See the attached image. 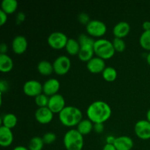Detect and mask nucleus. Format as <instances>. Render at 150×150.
Returning <instances> with one entry per match:
<instances>
[{"mask_svg": "<svg viewBox=\"0 0 150 150\" xmlns=\"http://www.w3.org/2000/svg\"><path fill=\"white\" fill-rule=\"evenodd\" d=\"M53 67L54 72L57 74L64 75L69 71L71 67V61L67 56H59L53 62Z\"/></svg>", "mask_w": 150, "mask_h": 150, "instance_id": "nucleus-7", "label": "nucleus"}, {"mask_svg": "<svg viewBox=\"0 0 150 150\" xmlns=\"http://www.w3.org/2000/svg\"><path fill=\"white\" fill-rule=\"evenodd\" d=\"M68 38L67 35L62 32H53L48 35V43L54 49H62L65 48Z\"/></svg>", "mask_w": 150, "mask_h": 150, "instance_id": "nucleus-5", "label": "nucleus"}, {"mask_svg": "<svg viewBox=\"0 0 150 150\" xmlns=\"http://www.w3.org/2000/svg\"><path fill=\"white\" fill-rule=\"evenodd\" d=\"M44 142L42 138L40 136H35L32 138L29 143V150H42L44 146Z\"/></svg>", "mask_w": 150, "mask_h": 150, "instance_id": "nucleus-26", "label": "nucleus"}, {"mask_svg": "<svg viewBox=\"0 0 150 150\" xmlns=\"http://www.w3.org/2000/svg\"><path fill=\"white\" fill-rule=\"evenodd\" d=\"M42 139H43L44 143L50 144H52L55 142L56 139H57V136H56V134L54 133L48 132V133H45L43 135Z\"/></svg>", "mask_w": 150, "mask_h": 150, "instance_id": "nucleus-30", "label": "nucleus"}, {"mask_svg": "<svg viewBox=\"0 0 150 150\" xmlns=\"http://www.w3.org/2000/svg\"><path fill=\"white\" fill-rule=\"evenodd\" d=\"M94 127V124L89 119L82 120L77 125V130L83 136L90 133Z\"/></svg>", "mask_w": 150, "mask_h": 150, "instance_id": "nucleus-20", "label": "nucleus"}, {"mask_svg": "<svg viewBox=\"0 0 150 150\" xmlns=\"http://www.w3.org/2000/svg\"><path fill=\"white\" fill-rule=\"evenodd\" d=\"M23 89L26 95L31 97L38 96L43 91L42 83L37 80H29L25 82Z\"/></svg>", "mask_w": 150, "mask_h": 150, "instance_id": "nucleus-8", "label": "nucleus"}, {"mask_svg": "<svg viewBox=\"0 0 150 150\" xmlns=\"http://www.w3.org/2000/svg\"><path fill=\"white\" fill-rule=\"evenodd\" d=\"M103 77L107 81H113L117 77V71L114 67L108 66L103 71Z\"/></svg>", "mask_w": 150, "mask_h": 150, "instance_id": "nucleus-25", "label": "nucleus"}, {"mask_svg": "<svg viewBox=\"0 0 150 150\" xmlns=\"http://www.w3.org/2000/svg\"><path fill=\"white\" fill-rule=\"evenodd\" d=\"M28 46L26 38L23 35H17L12 41V48L17 54H21L26 51Z\"/></svg>", "mask_w": 150, "mask_h": 150, "instance_id": "nucleus-13", "label": "nucleus"}, {"mask_svg": "<svg viewBox=\"0 0 150 150\" xmlns=\"http://www.w3.org/2000/svg\"><path fill=\"white\" fill-rule=\"evenodd\" d=\"M86 32L92 37H101L105 34L107 26L102 21L94 19L86 25Z\"/></svg>", "mask_w": 150, "mask_h": 150, "instance_id": "nucleus-6", "label": "nucleus"}, {"mask_svg": "<svg viewBox=\"0 0 150 150\" xmlns=\"http://www.w3.org/2000/svg\"><path fill=\"white\" fill-rule=\"evenodd\" d=\"M25 18V15L24 13H22V12H20V13H18L17 15V19L18 21V22H21L24 20Z\"/></svg>", "mask_w": 150, "mask_h": 150, "instance_id": "nucleus-39", "label": "nucleus"}, {"mask_svg": "<svg viewBox=\"0 0 150 150\" xmlns=\"http://www.w3.org/2000/svg\"><path fill=\"white\" fill-rule=\"evenodd\" d=\"M113 45L115 49V51L118 52H122L126 48V43L122 38H114L112 40Z\"/></svg>", "mask_w": 150, "mask_h": 150, "instance_id": "nucleus-29", "label": "nucleus"}, {"mask_svg": "<svg viewBox=\"0 0 150 150\" xmlns=\"http://www.w3.org/2000/svg\"><path fill=\"white\" fill-rule=\"evenodd\" d=\"M139 42L142 48L150 51V29L142 32L139 38Z\"/></svg>", "mask_w": 150, "mask_h": 150, "instance_id": "nucleus-27", "label": "nucleus"}, {"mask_svg": "<svg viewBox=\"0 0 150 150\" xmlns=\"http://www.w3.org/2000/svg\"><path fill=\"white\" fill-rule=\"evenodd\" d=\"M93 129L95 130V132H97V133H102L104 130L103 123H94Z\"/></svg>", "mask_w": 150, "mask_h": 150, "instance_id": "nucleus-33", "label": "nucleus"}, {"mask_svg": "<svg viewBox=\"0 0 150 150\" xmlns=\"http://www.w3.org/2000/svg\"><path fill=\"white\" fill-rule=\"evenodd\" d=\"M103 150H117V149L112 144H105L103 148Z\"/></svg>", "mask_w": 150, "mask_h": 150, "instance_id": "nucleus-35", "label": "nucleus"}, {"mask_svg": "<svg viewBox=\"0 0 150 150\" xmlns=\"http://www.w3.org/2000/svg\"><path fill=\"white\" fill-rule=\"evenodd\" d=\"M114 145L117 150H130L133 146V141L127 136H121L116 138Z\"/></svg>", "mask_w": 150, "mask_h": 150, "instance_id": "nucleus-16", "label": "nucleus"}, {"mask_svg": "<svg viewBox=\"0 0 150 150\" xmlns=\"http://www.w3.org/2000/svg\"><path fill=\"white\" fill-rule=\"evenodd\" d=\"M8 88H9L8 82H7V81L1 79V80L0 81V90H1V93L6 92V91L8 89Z\"/></svg>", "mask_w": 150, "mask_h": 150, "instance_id": "nucleus-32", "label": "nucleus"}, {"mask_svg": "<svg viewBox=\"0 0 150 150\" xmlns=\"http://www.w3.org/2000/svg\"><path fill=\"white\" fill-rule=\"evenodd\" d=\"M13 67V61L7 54H0V71L8 73Z\"/></svg>", "mask_w": 150, "mask_h": 150, "instance_id": "nucleus-19", "label": "nucleus"}, {"mask_svg": "<svg viewBox=\"0 0 150 150\" xmlns=\"http://www.w3.org/2000/svg\"><path fill=\"white\" fill-rule=\"evenodd\" d=\"M86 67L88 70L93 73H101L105 68V62L103 59L98 57H93L87 62Z\"/></svg>", "mask_w": 150, "mask_h": 150, "instance_id": "nucleus-12", "label": "nucleus"}, {"mask_svg": "<svg viewBox=\"0 0 150 150\" xmlns=\"http://www.w3.org/2000/svg\"><path fill=\"white\" fill-rule=\"evenodd\" d=\"M146 120H148L150 122V109L148 110L146 112Z\"/></svg>", "mask_w": 150, "mask_h": 150, "instance_id": "nucleus-41", "label": "nucleus"}, {"mask_svg": "<svg viewBox=\"0 0 150 150\" xmlns=\"http://www.w3.org/2000/svg\"><path fill=\"white\" fill-rule=\"evenodd\" d=\"M35 103L38 105V107H46L48 106L49 98L45 94H40L38 96L35 97Z\"/></svg>", "mask_w": 150, "mask_h": 150, "instance_id": "nucleus-28", "label": "nucleus"}, {"mask_svg": "<svg viewBox=\"0 0 150 150\" xmlns=\"http://www.w3.org/2000/svg\"><path fill=\"white\" fill-rule=\"evenodd\" d=\"M7 20V14L2 10H0V25H4Z\"/></svg>", "mask_w": 150, "mask_h": 150, "instance_id": "nucleus-34", "label": "nucleus"}, {"mask_svg": "<svg viewBox=\"0 0 150 150\" xmlns=\"http://www.w3.org/2000/svg\"><path fill=\"white\" fill-rule=\"evenodd\" d=\"M86 114L93 123H103L111 117V108L105 101L96 100L89 105Z\"/></svg>", "mask_w": 150, "mask_h": 150, "instance_id": "nucleus-1", "label": "nucleus"}, {"mask_svg": "<svg viewBox=\"0 0 150 150\" xmlns=\"http://www.w3.org/2000/svg\"><path fill=\"white\" fill-rule=\"evenodd\" d=\"M81 111L73 105H67L59 114V117L62 124L67 127L78 125L82 120Z\"/></svg>", "mask_w": 150, "mask_h": 150, "instance_id": "nucleus-2", "label": "nucleus"}, {"mask_svg": "<svg viewBox=\"0 0 150 150\" xmlns=\"http://www.w3.org/2000/svg\"><path fill=\"white\" fill-rule=\"evenodd\" d=\"M146 62H147L148 64L150 65V51L149 53H148L147 56H146Z\"/></svg>", "mask_w": 150, "mask_h": 150, "instance_id": "nucleus-42", "label": "nucleus"}, {"mask_svg": "<svg viewBox=\"0 0 150 150\" xmlns=\"http://www.w3.org/2000/svg\"><path fill=\"white\" fill-rule=\"evenodd\" d=\"M7 51V44L2 42V43L0 45V54H6V52Z\"/></svg>", "mask_w": 150, "mask_h": 150, "instance_id": "nucleus-36", "label": "nucleus"}, {"mask_svg": "<svg viewBox=\"0 0 150 150\" xmlns=\"http://www.w3.org/2000/svg\"><path fill=\"white\" fill-rule=\"evenodd\" d=\"M130 30V26L128 22L120 21L113 28V34L115 38H123L127 36Z\"/></svg>", "mask_w": 150, "mask_h": 150, "instance_id": "nucleus-18", "label": "nucleus"}, {"mask_svg": "<svg viewBox=\"0 0 150 150\" xmlns=\"http://www.w3.org/2000/svg\"><path fill=\"white\" fill-rule=\"evenodd\" d=\"M136 136L142 139H150V122L146 120H142L136 123L134 127Z\"/></svg>", "mask_w": 150, "mask_h": 150, "instance_id": "nucleus-9", "label": "nucleus"}, {"mask_svg": "<svg viewBox=\"0 0 150 150\" xmlns=\"http://www.w3.org/2000/svg\"><path fill=\"white\" fill-rule=\"evenodd\" d=\"M1 122H2V125L8 127V128L12 129L17 124L18 119L17 117L14 114L7 113V114H5L2 117Z\"/></svg>", "mask_w": 150, "mask_h": 150, "instance_id": "nucleus-24", "label": "nucleus"}, {"mask_svg": "<svg viewBox=\"0 0 150 150\" xmlns=\"http://www.w3.org/2000/svg\"><path fill=\"white\" fill-rule=\"evenodd\" d=\"M13 142V133L10 128L1 125L0 127V145L8 146Z\"/></svg>", "mask_w": 150, "mask_h": 150, "instance_id": "nucleus-17", "label": "nucleus"}, {"mask_svg": "<svg viewBox=\"0 0 150 150\" xmlns=\"http://www.w3.org/2000/svg\"><path fill=\"white\" fill-rule=\"evenodd\" d=\"M60 87V83L58 79L51 78L48 79L44 82L42 85V89H43L44 94L48 96H52L57 93Z\"/></svg>", "mask_w": 150, "mask_h": 150, "instance_id": "nucleus-14", "label": "nucleus"}, {"mask_svg": "<svg viewBox=\"0 0 150 150\" xmlns=\"http://www.w3.org/2000/svg\"><path fill=\"white\" fill-rule=\"evenodd\" d=\"M63 142L67 150H81L83 146V137L77 129H70L64 134Z\"/></svg>", "mask_w": 150, "mask_h": 150, "instance_id": "nucleus-3", "label": "nucleus"}, {"mask_svg": "<svg viewBox=\"0 0 150 150\" xmlns=\"http://www.w3.org/2000/svg\"><path fill=\"white\" fill-rule=\"evenodd\" d=\"M48 107L53 113H59L65 107V100L60 94H55L49 98Z\"/></svg>", "mask_w": 150, "mask_h": 150, "instance_id": "nucleus-10", "label": "nucleus"}, {"mask_svg": "<svg viewBox=\"0 0 150 150\" xmlns=\"http://www.w3.org/2000/svg\"><path fill=\"white\" fill-rule=\"evenodd\" d=\"M13 150H29V148H26L23 146H17L14 148Z\"/></svg>", "mask_w": 150, "mask_h": 150, "instance_id": "nucleus-40", "label": "nucleus"}, {"mask_svg": "<svg viewBox=\"0 0 150 150\" xmlns=\"http://www.w3.org/2000/svg\"><path fill=\"white\" fill-rule=\"evenodd\" d=\"M94 51L98 57H100L104 60L111 58L115 53L112 41L104 38L95 40L94 44Z\"/></svg>", "mask_w": 150, "mask_h": 150, "instance_id": "nucleus-4", "label": "nucleus"}, {"mask_svg": "<svg viewBox=\"0 0 150 150\" xmlns=\"http://www.w3.org/2000/svg\"><path fill=\"white\" fill-rule=\"evenodd\" d=\"M116 138L117 137H114V136H111V135H109L106 137V144H114V142L116 140Z\"/></svg>", "mask_w": 150, "mask_h": 150, "instance_id": "nucleus-37", "label": "nucleus"}, {"mask_svg": "<svg viewBox=\"0 0 150 150\" xmlns=\"http://www.w3.org/2000/svg\"><path fill=\"white\" fill-rule=\"evenodd\" d=\"M142 26H143V29H144V31L149 30L150 29V21H145L143 23Z\"/></svg>", "mask_w": 150, "mask_h": 150, "instance_id": "nucleus-38", "label": "nucleus"}, {"mask_svg": "<svg viewBox=\"0 0 150 150\" xmlns=\"http://www.w3.org/2000/svg\"><path fill=\"white\" fill-rule=\"evenodd\" d=\"M94 42L85 43L81 45L80 51L79 53V57L81 61L88 62L93 57L95 51H94Z\"/></svg>", "mask_w": 150, "mask_h": 150, "instance_id": "nucleus-15", "label": "nucleus"}, {"mask_svg": "<svg viewBox=\"0 0 150 150\" xmlns=\"http://www.w3.org/2000/svg\"><path fill=\"white\" fill-rule=\"evenodd\" d=\"M79 22L81 23H83V24H87L89 21H90V19H89V16L87 13H81L79 15Z\"/></svg>", "mask_w": 150, "mask_h": 150, "instance_id": "nucleus-31", "label": "nucleus"}, {"mask_svg": "<svg viewBox=\"0 0 150 150\" xmlns=\"http://www.w3.org/2000/svg\"><path fill=\"white\" fill-rule=\"evenodd\" d=\"M35 117L37 121L41 124H48L53 120L54 113L48 106L40 107L35 111Z\"/></svg>", "mask_w": 150, "mask_h": 150, "instance_id": "nucleus-11", "label": "nucleus"}, {"mask_svg": "<svg viewBox=\"0 0 150 150\" xmlns=\"http://www.w3.org/2000/svg\"><path fill=\"white\" fill-rule=\"evenodd\" d=\"M18 1L16 0H2L1 3V10L7 14L14 13L18 7Z\"/></svg>", "mask_w": 150, "mask_h": 150, "instance_id": "nucleus-23", "label": "nucleus"}, {"mask_svg": "<svg viewBox=\"0 0 150 150\" xmlns=\"http://www.w3.org/2000/svg\"><path fill=\"white\" fill-rule=\"evenodd\" d=\"M38 70L40 74L44 76H48L53 73L54 67L52 63L47 60H41L38 64Z\"/></svg>", "mask_w": 150, "mask_h": 150, "instance_id": "nucleus-22", "label": "nucleus"}, {"mask_svg": "<svg viewBox=\"0 0 150 150\" xmlns=\"http://www.w3.org/2000/svg\"><path fill=\"white\" fill-rule=\"evenodd\" d=\"M80 48L81 45L79 40L74 39V38H68V40L65 45V49L69 54L70 55L79 54Z\"/></svg>", "mask_w": 150, "mask_h": 150, "instance_id": "nucleus-21", "label": "nucleus"}]
</instances>
